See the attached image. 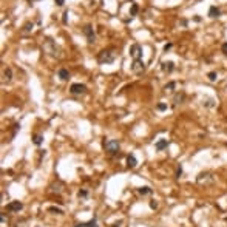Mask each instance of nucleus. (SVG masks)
<instances>
[{
	"instance_id": "obj_34",
	"label": "nucleus",
	"mask_w": 227,
	"mask_h": 227,
	"mask_svg": "<svg viewBox=\"0 0 227 227\" xmlns=\"http://www.w3.org/2000/svg\"><path fill=\"white\" fill-rule=\"evenodd\" d=\"M28 2H31V3H32V2H37V0H28Z\"/></svg>"
},
{
	"instance_id": "obj_21",
	"label": "nucleus",
	"mask_w": 227,
	"mask_h": 227,
	"mask_svg": "<svg viewBox=\"0 0 227 227\" xmlns=\"http://www.w3.org/2000/svg\"><path fill=\"white\" fill-rule=\"evenodd\" d=\"M182 99H184V93H181V94H176V96H175V104H181V102H182Z\"/></svg>"
},
{
	"instance_id": "obj_15",
	"label": "nucleus",
	"mask_w": 227,
	"mask_h": 227,
	"mask_svg": "<svg viewBox=\"0 0 227 227\" xmlns=\"http://www.w3.org/2000/svg\"><path fill=\"white\" fill-rule=\"evenodd\" d=\"M59 77H60L62 80H68V79H70V73H68V70H65V68L59 70Z\"/></svg>"
},
{
	"instance_id": "obj_17",
	"label": "nucleus",
	"mask_w": 227,
	"mask_h": 227,
	"mask_svg": "<svg viewBox=\"0 0 227 227\" xmlns=\"http://www.w3.org/2000/svg\"><path fill=\"white\" fill-rule=\"evenodd\" d=\"M32 142H34L36 145H40L43 142V136L42 134H34V138H32Z\"/></svg>"
},
{
	"instance_id": "obj_10",
	"label": "nucleus",
	"mask_w": 227,
	"mask_h": 227,
	"mask_svg": "<svg viewBox=\"0 0 227 227\" xmlns=\"http://www.w3.org/2000/svg\"><path fill=\"white\" fill-rule=\"evenodd\" d=\"M219 15H221L219 8H216V6H210V9H209V17H210V19H218Z\"/></svg>"
},
{
	"instance_id": "obj_20",
	"label": "nucleus",
	"mask_w": 227,
	"mask_h": 227,
	"mask_svg": "<svg viewBox=\"0 0 227 227\" xmlns=\"http://www.w3.org/2000/svg\"><path fill=\"white\" fill-rule=\"evenodd\" d=\"M202 104L205 107H213V99H210V97H205V99H202Z\"/></svg>"
},
{
	"instance_id": "obj_13",
	"label": "nucleus",
	"mask_w": 227,
	"mask_h": 227,
	"mask_svg": "<svg viewBox=\"0 0 227 227\" xmlns=\"http://www.w3.org/2000/svg\"><path fill=\"white\" fill-rule=\"evenodd\" d=\"M127 165L130 167V169H134V167L138 165V161H136V158H134L133 155H128L127 156Z\"/></svg>"
},
{
	"instance_id": "obj_26",
	"label": "nucleus",
	"mask_w": 227,
	"mask_h": 227,
	"mask_svg": "<svg viewBox=\"0 0 227 227\" xmlns=\"http://www.w3.org/2000/svg\"><path fill=\"white\" fill-rule=\"evenodd\" d=\"M156 108H158L159 111H164V110H167V104H158Z\"/></svg>"
},
{
	"instance_id": "obj_1",
	"label": "nucleus",
	"mask_w": 227,
	"mask_h": 227,
	"mask_svg": "<svg viewBox=\"0 0 227 227\" xmlns=\"http://www.w3.org/2000/svg\"><path fill=\"white\" fill-rule=\"evenodd\" d=\"M43 51H45L46 54H50V56H59V48L56 46V43H54L51 39H46L45 42H43Z\"/></svg>"
},
{
	"instance_id": "obj_8",
	"label": "nucleus",
	"mask_w": 227,
	"mask_h": 227,
	"mask_svg": "<svg viewBox=\"0 0 227 227\" xmlns=\"http://www.w3.org/2000/svg\"><path fill=\"white\" fill-rule=\"evenodd\" d=\"M145 70V65H144V62L141 60H133V65H131V71L133 73H136V74H139V73H142Z\"/></svg>"
},
{
	"instance_id": "obj_19",
	"label": "nucleus",
	"mask_w": 227,
	"mask_h": 227,
	"mask_svg": "<svg viewBox=\"0 0 227 227\" xmlns=\"http://www.w3.org/2000/svg\"><path fill=\"white\" fill-rule=\"evenodd\" d=\"M175 86H176V84H175V82H169V84H167V85L164 86V90H165V91H169V93H171Z\"/></svg>"
},
{
	"instance_id": "obj_22",
	"label": "nucleus",
	"mask_w": 227,
	"mask_h": 227,
	"mask_svg": "<svg viewBox=\"0 0 227 227\" xmlns=\"http://www.w3.org/2000/svg\"><path fill=\"white\" fill-rule=\"evenodd\" d=\"M207 76H209V80H212V82H215V80H216V77H218V76H216V73H215V71H210V73H209Z\"/></svg>"
},
{
	"instance_id": "obj_4",
	"label": "nucleus",
	"mask_w": 227,
	"mask_h": 227,
	"mask_svg": "<svg viewBox=\"0 0 227 227\" xmlns=\"http://www.w3.org/2000/svg\"><path fill=\"white\" fill-rule=\"evenodd\" d=\"M130 56L133 57V60H139L142 57V46L139 43H134V45L130 46Z\"/></svg>"
},
{
	"instance_id": "obj_31",
	"label": "nucleus",
	"mask_w": 227,
	"mask_h": 227,
	"mask_svg": "<svg viewBox=\"0 0 227 227\" xmlns=\"http://www.w3.org/2000/svg\"><path fill=\"white\" fill-rule=\"evenodd\" d=\"M150 207H151V209H156V207H158V202H156V201H151V202H150Z\"/></svg>"
},
{
	"instance_id": "obj_24",
	"label": "nucleus",
	"mask_w": 227,
	"mask_h": 227,
	"mask_svg": "<svg viewBox=\"0 0 227 227\" xmlns=\"http://www.w3.org/2000/svg\"><path fill=\"white\" fill-rule=\"evenodd\" d=\"M48 210H50V212H53V213H57V215H60V213H63V212H62V210H60V209H56V207H50V209H48Z\"/></svg>"
},
{
	"instance_id": "obj_5",
	"label": "nucleus",
	"mask_w": 227,
	"mask_h": 227,
	"mask_svg": "<svg viewBox=\"0 0 227 227\" xmlns=\"http://www.w3.org/2000/svg\"><path fill=\"white\" fill-rule=\"evenodd\" d=\"M86 91V86L84 84H73L70 86V93L71 94H84Z\"/></svg>"
},
{
	"instance_id": "obj_23",
	"label": "nucleus",
	"mask_w": 227,
	"mask_h": 227,
	"mask_svg": "<svg viewBox=\"0 0 227 227\" xmlns=\"http://www.w3.org/2000/svg\"><path fill=\"white\" fill-rule=\"evenodd\" d=\"M77 196L79 198H86V196H88V192H86V190H79Z\"/></svg>"
},
{
	"instance_id": "obj_29",
	"label": "nucleus",
	"mask_w": 227,
	"mask_h": 227,
	"mask_svg": "<svg viewBox=\"0 0 227 227\" xmlns=\"http://www.w3.org/2000/svg\"><path fill=\"white\" fill-rule=\"evenodd\" d=\"M181 175H182V167H178V170H176V176H178V178H181Z\"/></svg>"
},
{
	"instance_id": "obj_2",
	"label": "nucleus",
	"mask_w": 227,
	"mask_h": 227,
	"mask_svg": "<svg viewBox=\"0 0 227 227\" xmlns=\"http://www.w3.org/2000/svg\"><path fill=\"white\" fill-rule=\"evenodd\" d=\"M104 148L110 155H116L117 151H119V148H121V145H119V142H117L116 139H108V141H105V142H104Z\"/></svg>"
},
{
	"instance_id": "obj_7",
	"label": "nucleus",
	"mask_w": 227,
	"mask_h": 227,
	"mask_svg": "<svg viewBox=\"0 0 227 227\" xmlns=\"http://www.w3.org/2000/svg\"><path fill=\"white\" fill-rule=\"evenodd\" d=\"M196 181H198V184H210V182H213V176H212V173L205 171L196 178Z\"/></svg>"
},
{
	"instance_id": "obj_6",
	"label": "nucleus",
	"mask_w": 227,
	"mask_h": 227,
	"mask_svg": "<svg viewBox=\"0 0 227 227\" xmlns=\"http://www.w3.org/2000/svg\"><path fill=\"white\" fill-rule=\"evenodd\" d=\"M84 34L86 36V42H88V43H94V40H96V34H94V31H93V28H91L90 25L84 26Z\"/></svg>"
},
{
	"instance_id": "obj_11",
	"label": "nucleus",
	"mask_w": 227,
	"mask_h": 227,
	"mask_svg": "<svg viewBox=\"0 0 227 227\" xmlns=\"http://www.w3.org/2000/svg\"><path fill=\"white\" fill-rule=\"evenodd\" d=\"M167 145H169V141H167V139H159L158 142L155 144V148L158 151H162L164 148H167Z\"/></svg>"
},
{
	"instance_id": "obj_33",
	"label": "nucleus",
	"mask_w": 227,
	"mask_h": 227,
	"mask_svg": "<svg viewBox=\"0 0 227 227\" xmlns=\"http://www.w3.org/2000/svg\"><path fill=\"white\" fill-rule=\"evenodd\" d=\"M223 53L227 56V43H224V45H223Z\"/></svg>"
},
{
	"instance_id": "obj_9",
	"label": "nucleus",
	"mask_w": 227,
	"mask_h": 227,
	"mask_svg": "<svg viewBox=\"0 0 227 227\" xmlns=\"http://www.w3.org/2000/svg\"><path fill=\"white\" fill-rule=\"evenodd\" d=\"M6 209L9 210V212H19V210L23 209V204H22L20 201H11V202L6 205Z\"/></svg>"
},
{
	"instance_id": "obj_18",
	"label": "nucleus",
	"mask_w": 227,
	"mask_h": 227,
	"mask_svg": "<svg viewBox=\"0 0 227 227\" xmlns=\"http://www.w3.org/2000/svg\"><path fill=\"white\" fill-rule=\"evenodd\" d=\"M138 192L141 195H148V193H151V188L150 187H141V188H138Z\"/></svg>"
},
{
	"instance_id": "obj_3",
	"label": "nucleus",
	"mask_w": 227,
	"mask_h": 227,
	"mask_svg": "<svg viewBox=\"0 0 227 227\" xmlns=\"http://www.w3.org/2000/svg\"><path fill=\"white\" fill-rule=\"evenodd\" d=\"M115 53L113 51H100L99 56H97V60H99L100 63H111L115 62Z\"/></svg>"
},
{
	"instance_id": "obj_25",
	"label": "nucleus",
	"mask_w": 227,
	"mask_h": 227,
	"mask_svg": "<svg viewBox=\"0 0 227 227\" xmlns=\"http://www.w3.org/2000/svg\"><path fill=\"white\" fill-rule=\"evenodd\" d=\"M136 14H138V5L133 3L131 5V15H136Z\"/></svg>"
},
{
	"instance_id": "obj_12",
	"label": "nucleus",
	"mask_w": 227,
	"mask_h": 227,
	"mask_svg": "<svg viewBox=\"0 0 227 227\" xmlns=\"http://www.w3.org/2000/svg\"><path fill=\"white\" fill-rule=\"evenodd\" d=\"M162 70H164L165 73H171L173 70H175V63L173 62H162Z\"/></svg>"
},
{
	"instance_id": "obj_32",
	"label": "nucleus",
	"mask_w": 227,
	"mask_h": 227,
	"mask_svg": "<svg viewBox=\"0 0 227 227\" xmlns=\"http://www.w3.org/2000/svg\"><path fill=\"white\" fill-rule=\"evenodd\" d=\"M170 48H171V43H167V45L164 46V51L167 53V51H169V50H170Z\"/></svg>"
},
{
	"instance_id": "obj_16",
	"label": "nucleus",
	"mask_w": 227,
	"mask_h": 227,
	"mask_svg": "<svg viewBox=\"0 0 227 227\" xmlns=\"http://www.w3.org/2000/svg\"><path fill=\"white\" fill-rule=\"evenodd\" d=\"M11 76H13V71H11V68L3 70V80H6V82H9V80H11Z\"/></svg>"
},
{
	"instance_id": "obj_27",
	"label": "nucleus",
	"mask_w": 227,
	"mask_h": 227,
	"mask_svg": "<svg viewBox=\"0 0 227 227\" xmlns=\"http://www.w3.org/2000/svg\"><path fill=\"white\" fill-rule=\"evenodd\" d=\"M32 30V23H26L25 26H23V31L25 32H28V31H31Z\"/></svg>"
},
{
	"instance_id": "obj_28",
	"label": "nucleus",
	"mask_w": 227,
	"mask_h": 227,
	"mask_svg": "<svg viewBox=\"0 0 227 227\" xmlns=\"http://www.w3.org/2000/svg\"><path fill=\"white\" fill-rule=\"evenodd\" d=\"M62 22H63V23H68V11H65V13H63V17H62Z\"/></svg>"
},
{
	"instance_id": "obj_14",
	"label": "nucleus",
	"mask_w": 227,
	"mask_h": 227,
	"mask_svg": "<svg viewBox=\"0 0 227 227\" xmlns=\"http://www.w3.org/2000/svg\"><path fill=\"white\" fill-rule=\"evenodd\" d=\"M74 227H99V226H97V223L94 219H91V221H88V223H79V224H76Z\"/></svg>"
},
{
	"instance_id": "obj_30",
	"label": "nucleus",
	"mask_w": 227,
	"mask_h": 227,
	"mask_svg": "<svg viewBox=\"0 0 227 227\" xmlns=\"http://www.w3.org/2000/svg\"><path fill=\"white\" fill-rule=\"evenodd\" d=\"M54 2H56L57 6H63V2H65V0H54Z\"/></svg>"
}]
</instances>
